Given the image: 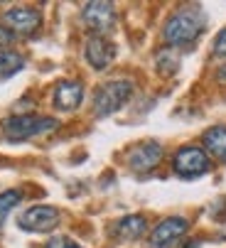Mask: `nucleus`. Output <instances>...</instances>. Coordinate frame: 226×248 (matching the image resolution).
Wrapping results in <instances>:
<instances>
[{
	"label": "nucleus",
	"instance_id": "obj_2",
	"mask_svg": "<svg viewBox=\"0 0 226 248\" xmlns=\"http://www.w3.org/2000/svg\"><path fill=\"white\" fill-rule=\"evenodd\" d=\"M130 96H133V81H128V79L106 81L94 96V111H96L98 118L111 116V113L121 111L130 101Z\"/></svg>",
	"mask_w": 226,
	"mask_h": 248
},
{
	"label": "nucleus",
	"instance_id": "obj_19",
	"mask_svg": "<svg viewBox=\"0 0 226 248\" xmlns=\"http://www.w3.org/2000/svg\"><path fill=\"white\" fill-rule=\"evenodd\" d=\"M216 77H219V81H221V84H226V64L219 69V74H216Z\"/></svg>",
	"mask_w": 226,
	"mask_h": 248
},
{
	"label": "nucleus",
	"instance_id": "obj_5",
	"mask_svg": "<svg viewBox=\"0 0 226 248\" xmlns=\"http://www.w3.org/2000/svg\"><path fill=\"white\" fill-rule=\"evenodd\" d=\"M172 167H175V172L179 177H184V180H197V177L209 172V155L204 150H199V148L187 145V148H182L175 155Z\"/></svg>",
	"mask_w": 226,
	"mask_h": 248
},
{
	"label": "nucleus",
	"instance_id": "obj_3",
	"mask_svg": "<svg viewBox=\"0 0 226 248\" xmlns=\"http://www.w3.org/2000/svg\"><path fill=\"white\" fill-rule=\"evenodd\" d=\"M54 128H59V121L57 118L34 116V113L10 116L3 123V130H5V138L8 140H30V138H37V135H42V133H49Z\"/></svg>",
	"mask_w": 226,
	"mask_h": 248
},
{
	"label": "nucleus",
	"instance_id": "obj_8",
	"mask_svg": "<svg viewBox=\"0 0 226 248\" xmlns=\"http://www.w3.org/2000/svg\"><path fill=\"white\" fill-rule=\"evenodd\" d=\"M3 22L10 32H17V34H32L40 30L42 25V15L37 13L34 8H10L5 15H3Z\"/></svg>",
	"mask_w": 226,
	"mask_h": 248
},
{
	"label": "nucleus",
	"instance_id": "obj_6",
	"mask_svg": "<svg viewBox=\"0 0 226 248\" xmlns=\"http://www.w3.org/2000/svg\"><path fill=\"white\" fill-rule=\"evenodd\" d=\"M81 20L89 30L103 37V32H108L116 25V10H113L111 3H86L81 10Z\"/></svg>",
	"mask_w": 226,
	"mask_h": 248
},
{
	"label": "nucleus",
	"instance_id": "obj_17",
	"mask_svg": "<svg viewBox=\"0 0 226 248\" xmlns=\"http://www.w3.org/2000/svg\"><path fill=\"white\" fill-rule=\"evenodd\" d=\"M214 54L226 59V30L216 34V40H214Z\"/></svg>",
	"mask_w": 226,
	"mask_h": 248
},
{
	"label": "nucleus",
	"instance_id": "obj_10",
	"mask_svg": "<svg viewBox=\"0 0 226 248\" xmlns=\"http://www.w3.org/2000/svg\"><path fill=\"white\" fill-rule=\"evenodd\" d=\"M84 54L94 69H106L113 62V57H116V45L106 37H101V34H94V37H89V42L84 47Z\"/></svg>",
	"mask_w": 226,
	"mask_h": 248
},
{
	"label": "nucleus",
	"instance_id": "obj_18",
	"mask_svg": "<svg viewBox=\"0 0 226 248\" xmlns=\"http://www.w3.org/2000/svg\"><path fill=\"white\" fill-rule=\"evenodd\" d=\"M10 42H13V32H10L8 27L0 25V47H8Z\"/></svg>",
	"mask_w": 226,
	"mask_h": 248
},
{
	"label": "nucleus",
	"instance_id": "obj_12",
	"mask_svg": "<svg viewBox=\"0 0 226 248\" xmlns=\"http://www.w3.org/2000/svg\"><path fill=\"white\" fill-rule=\"evenodd\" d=\"M145 229H147L145 217H140V214H130V217H123V219L118 221L116 233H118L121 238H126V241H133V238H140V236L145 233Z\"/></svg>",
	"mask_w": 226,
	"mask_h": 248
},
{
	"label": "nucleus",
	"instance_id": "obj_20",
	"mask_svg": "<svg viewBox=\"0 0 226 248\" xmlns=\"http://www.w3.org/2000/svg\"><path fill=\"white\" fill-rule=\"evenodd\" d=\"M184 248H199V241H190V243H187Z\"/></svg>",
	"mask_w": 226,
	"mask_h": 248
},
{
	"label": "nucleus",
	"instance_id": "obj_7",
	"mask_svg": "<svg viewBox=\"0 0 226 248\" xmlns=\"http://www.w3.org/2000/svg\"><path fill=\"white\" fill-rule=\"evenodd\" d=\"M128 167L135 170V172H147L153 170L160 160H162V145L158 140H145V143L135 145L130 153H128Z\"/></svg>",
	"mask_w": 226,
	"mask_h": 248
},
{
	"label": "nucleus",
	"instance_id": "obj_4",
	"mask_svg": "<svg viewBox=\"0 0 226 248\" xmlns=\"http://www.w3.org/2000/svg\"><path fill=\"white\" fill-rule=\"evenodd\" d=\"M17 224H20L22 231H32V233L52 231V229L59 224V209H54V206H49V204L30 206V209H25L22 214H20Z\"/></svg>",
	"mask_w": 226,
	"mask_h": 248
},
{
	"label": "nucleus",
	"instance_id": "obj_16",
	"mask_svg": "<svg viewBox=\"0 0 226 248\" xmlns=\"http://www.w3.org/2000/svg\"><path fill=\"white\" fill-rule=\"evenodd\" d=\"M45 248H79V243L71 241L69 236H52Z\"/></svg>",
	"mask_w": 226,
	"mask_h": 248
},
{
	"label": "nucleus",
	"instance_id": "obj_14",
	"mask_svg": "<svg viewBox=\"0 0 226 248\" xmlns=\"http://www.w3.org/2000/svg\"><path fill=\"white\" fill-rule=\"evenodd\" d=\"M25 66V57L17 52H0V81L15 77Z\"/></svg>",
	"mask_w": 226,
	"mask_h": 248
},
{
	"label": "nucleus",
	"instance_id": "obj_1",
	"mask_svg": "<svg viewBox=\"0 0 226 248\" xmlns=\"http://www.w3.org/2000/svg\"><path fill=\"white\" fill-rule=\"evenodd\" d=\"M207 27V17L202 10L197 8H182L177 13H172L162 27V40L172 47H182V45H192L202 30Z\"/></svg>",
	"mask_w": 226,
	"mask_h": 248
},
{
	"label": "nucleus",
	"instance_id": "obj_9",
	"mask_svg": "<svg viewBox=\"0 0 226 248\" xmlns=\"http://www.w3.org/2000/svg\"><path fill=\"white\" fill-rule=\"evenodd\" d=\"M184 233H187V219L167 217L153 229V233H150V246L153 248H165V246H170L172 241H177Z\"/></svg>",
	"mask_w": 226,
	"mask_h": 248
},
{
	"label": "nucleus",
	"instance_id": "obj_15",
	"mask_svg": "<svg viewBox=\"0 0 226 248\" xmlns=\"http://www.w3.org/2000/svg\"><path fill=\"white\" fill-rule=\"evenodd\" d=\"M20 202H22V192H20V189H8V192L0 194V229H3L8 214H10V211H13Z\"/></svg>",
	"mask_w": 226,
	"mask_h": 248
},
{
	"label": "nucleus",
	"instance_id": "obj_11",
	"mask_svg": "<svg viewBox=\"0 0 226 248\" xmlns=\"http://www.w3.org/2000/svg\"><path fill=\"white\" fill-rule=\"evenodd\" d=\"M84 101V86L81 81H62L54 89V106L59 111H74Z\"/></svg>",
	"mask_w": 226,
	"mask_h": 248
},
{
	"label": "nucleus",
	"instance_id": "obj_13",
	"mask_svg": "<svg viewBox=\"0 0 226 248\" xmlns=\"http://www.w3.org/2000/svg\"><path fill=\"white\" fill-rule=\"evenodd\" d=\"M204 148L216 160L226 162V128H211L204 133Z\"/></svg>",
	"mask_w": 226,
	"mask_h": 248
}]
</instances>
